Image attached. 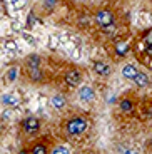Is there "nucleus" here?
<instances>
[{
  "mask_svg": "<svg viewBox=\"0 0 152 154\" xmlns=\"http://www.w3.org/2000/svg\"><path fill=\"white\" fill-rule=\"evenodd\" d=\"M22 127L23 131L29 132V134H34V132H37L38 129H40V121L37 119V117H25V119L22 121Z\"/></svg>",
  "mask_w": 152,
  "mask_h": 154,
  "instance_id": "4",
  "label": "nucleus"
},
{
  "mask_svg": "<svg viewBox=\"0 0 152 154\" xmlns=\"http://www.w3.org/2000/svg\"><path fill=\"white\" fill-rule=\"evenodd\" d=\"M65 104H67V99H65V96H62V94H55V96L52 97V106L55 109H64Z\"/></svg>",
  "mask_w": 152,
  "mask_h": 154,
  "instance_id": "11",
  "label": "nucleus"
},
{
  "mask_svg": "<svg viewBox=\"0 0 152 154\" xmlns=\"http://www.w3.org/2000/svg\"><path fill=\"white\" fill-rule=\"evenodd\" d=\"M15 77H17V67H10V69L7 70V81L14 82L15 81Z\"/></svg>",
  "mask_w": 152,
  "mask_h": 154,
  "instance_id": "17",
  "label": "nucleus"
},
{
  "mask_svg": "<svg viewBox=\"0 0 152 154\" xmlns=\"http://www.w3.org/2000/svg\"><path fill=\"white\" fill-rule=\"evenodd\" d=\"M115 52H117L119 55H124L127 52V44L126 42H117L115 44Z\"/></svg>",
  "mask_w": 152,
  "mask_h": 154,
  "instance_id": "16",
  "label": "nucleus"
},
{
  "mask_svg": "<svg viewBox=\"0 0 152 154\" xmlns=\"http://www.w3.org/2000/svg\"><path fill=\"white\" fill-rule=\"evenodd\" d=\"M19 100L20 99H17V96H14V94H5V96L2 97V102L7 104V106H17Z\"/></svg>",
  "mask_w": 152,
  "mask_h": 154,
  "instance_id": "13",
  "label": "nucleus"
},
{
  "mask_svg": "<svg viewBox=\"0 0 152 154\" xmlns=\"http://www.w3.org/2000/svg\"><path fill=\"white\" fill-rule=\"evenodd\" d=\"M79 97L80 100H84V102H92L95 99V91L90 87V85H82L79 89Z\"/></svg>",
  "mask_w": 152,
  "mask_h": 154,
  "instance_id": "6",
  "label": "nucleus"
},
{
  "mask_svg": "<svg viewBox=\"0 0 152 154\" xmlns=\"http://www.w3.org/2000/svg\"><path fill=\"white\" fill-rule=\"evenodd\" d=\"M132 81H134V84H135L137 87H147L149 82H150L149 81V75L145 72H137V75L134 77Z\"/></svg>",
  "mask_w": 152,
  "mask_h": 154,
  "instance_id": "8",
  "label": "nucleus"
},
{
  "mask_svg": "<svg viewBox=\"0 0 152 154\" xmlns=\"http://www.w3.org/2000/svg\"><path fill=\"white\" fill-rule=\"evenodd\" d=\"M137 67L135 66H132V64H126V66L122 67V75L126 77V79H129V81H132L134 77L137 75Z\"/></svg>",
  "mask_w": 152,
  "mask_h": 154,
  "instance_id": "9",
  "label": "nucleus"
},
{
  "mask_svg": "<svg viewBox=\"0 0 152 154\" xmlns=\"http://www.w3.org/2000/svg\"><path fill=\"white\" fill-rule=\"evenodd\" d=\"M53 152H68V151H67V147H55Z\"/></svg>",
  "mask_w": 152,
  "mask_h": 154,
  "instance_id": "22",
  "label": "nucleus"
},
{
  "mask_svg": "<svg viewBox=\"0 0 152 154\" xmlns=\"http://www.w3.org/2000/svg\"><path fill=\"white\" fill-rule=\"evenodd\" d=\"M92 69H94V72L97 74V75H102V77H109L110 72H112L109 64H105V62H102V60H95Z\"/></svg>",
  "mask_w": 152,
  "mask_h": 154,
  "instance_id": "5",
  "label": "nucleus"
},
{
  "mask_svg": "<svg viewBox=\"0 0 152 154\" xmlns=\"http://www.w3.org/2000/svg\"><path fill=\"white\" fill-rule=\"evenodd\" d=\"M49 47H52V49H57L59 47V37L57 35H52V37L49 38Z\"/></svg>",
  "mask_w": 152,
  "mask_h": 154,
  "instance_id": "19",
  "label": "nucleus"
},
{
  "mask_svg": "<svg viewBox=\"0 0 152 154\" xmlns=\"http://www.w3.org/2000/svg\"><path fill=\"white\" fill-rule=\"evenodd\" d=\"M65 82H67V85H70V87L80 85V82H82V72H80L79 69H68L67 72H65Z\"/></svg>",
  "mask_w": 152,
  "mask_h": 154,
  "instance_id": "3",
  "label": "nucleus"
},
{
  "mask_svg": "<svg viewBox=\"0 0 152 154\" xmlns=\"http://www.w3.org/2000/svg\"><path fill=\"white\" fill-rule=\"evenodd\" d=\"M27 67H40V64H42V57L38 54H30L29 57H27L25 60Z\"/></svg>",
  "mask_w": 152,
  "mask_h": 154,
  "instance_id": "10",
  "label": "nucleus"
},
{
  "mask_svg": "<svg viewBox=\"0 0 152 154\" xmlns=\"http://www.w3.org/2000/svg\"><path fill=\"white\" fill-rule=\"evenodd\" d=\"M144 44H145L144 49L147 50V52H152V29L145 32V35H144Z\"/></svg>",
  "mask_w": 152,
  "mask_h": 154,
  "instance_id": "14",
  "label": "nucleus"
},
{
  "mask_svg": "<svg viewBox=\"0 0 152 154\" xmlns=\"http://www.w3.org/2000/svg\"><path fill=\"white\" fill-rule=\"evenodd\" d=\"M4 47L7 50H12V52H15V50H17V44H15V40H12V38H5V40H4Z\"/></svg>",
  "mask_w": 152,
  "mask_h": 154,
  "instance_id": "15",
  "label": "nucleus"
},
{
  "mask_svg": "<svg viewBox=\"0 0 152 154\" xmlns=\"http://www.w3.org/2000/svg\"><path fill=\"white\" fill-rule=\"evenodd\" d=\"M32 152H35V154H45L47 152V147L44 146V144H35V146L32 147Z\"/></svg>",
  "mask_w": 152,
  "mask_h": 154,
  "instance_id": "18",
  "label": "nucleus"
},
{
  "mask_svg": "<svg viewBox=\"0 0 152 154\" xmlns=\"http://www.w3.org/2000/svg\"><path fill=\"white\" fill-rule=\"evenodd\" d=\"M12 27L15 29L17 32H20V25H19V23H17V22H14V23H12Z\"/></svg>",
  "mask_w": 152,
  "mask_h": 154,
  "instance_id": "24",
  "label": "nucleus"
},
{
  "mask_svg": "<svg viewBox=\"0 0 152 154\" xmlns=\"http://www.w3.org/2000/svg\"><path fill=\"white\" fill-rule=\"evenodd\" d=\"M22 37L25 38V40H27L29 44H32V45H35V44H37V40H35V38L32 37L30 34H27V32H22Z\"/></svg>",
  "mask_w": 152,
  "mask_h": 154,
  "instance_id": "20",
  "label": "nucleus"
},
{
  "mask_svg": "<svg viewBox=\"0 0 152 154\" xmlns=\"http://www.w3.org/2000/svg\"><path fill=\"white\" fill-rule=\"evenodd\" d=\"M29 79L32 82H42L44 81V72L40 70V67H29Z\"/></svg>",
  "mask_w": 152,
  "mask_h": 154,
  "instance_id": "7",
  "label": "nucleus"
},
{
  "mask_svg": "<svg viewBox=\"0 0 152 154\" xmlns=\"http://www.w3.org/2000/svg\"><path fill=\"white\" fill-rule=\"evenodd\" d=\"M94 20L97 25H100V27H110L112 23H114V15H112V12L107 10V8H100V10L95 12L94 15Z\"/></svg>",
  "mask_w": 152,
  "mask_h": 154,
  "instance_id": "2",
  "label": "nucleus"
},
{
  "mask_svg": "<svg viewBox=\"0 0 152 154\" xmlns=\"http://www.w3.org/2000/svg\"><path fill=\"white\" fill-rule=\"evenodd\" d=\"M119 107H120L122 112L130 114V112L134 111V102H132L130 99H122V100H120V106H119Z\"/></svg>",
  "mask_w": 152,
  "mask_h": 154,
  "instance_id": "12",
  "label": "nucleus"
},
{
  "mask_svg": "<svg viewBox=\"0 0 152 154\" xmlns=\"http://www.w3.org/2000/svg\"><path fill=\"white\" fill-rule=\"evenodd\" d=\"M27 2H29V0H17V2H15V4H14V5H15L17 8H22L23 5L27 4Z\"/></svg>",
  "mask_w": 152,
  "mask_h": 154,
  "instance_id": "21",
  "label": "nucleus"
},
{
  "mask_svg": "<svg viewBox=\"0 0 152 154\" xmlns=\"http://www.w3.org/2000/svg\"><path fill=\"white\" fill-rule=\"evenodd\" d=\"M32 23H34V14H29V25H32Z\"/></svg>",
  "mask_w": 152,
  "mask_h": 154,
  "instance_id": "23",
  "label": "nucleus"
},
{
  "mask_svg": "<svg viewBox=\"0 0 152 154\" xmlns=\"http://www.w3.org/2000/svg\"><path fill=\"white\" fill-rule=\"evenodd\" d=\"M87 121L82 119V117H72L70 121H67L65 124V131L68 136H80L82 132L87 131Z\"/></svg>",
  "mask_w": 152,
  "mask_h": 154,
  "instance_id": "1",
  "label": "nucleus"
}]
</instances>
